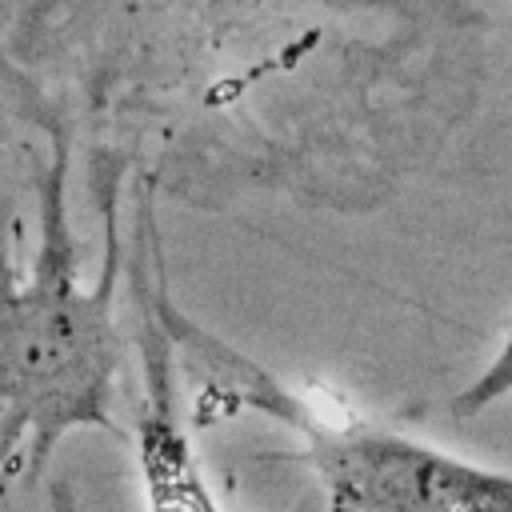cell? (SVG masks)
Here are the masks:
<instances>
[{
    "label": "cell",
    "instance_id": "6da1fadb",
    "mask_svg": "<svg viewBox=\"0 0 512 512\" xmlns=\"http://www.w3.org/2000/svg\"><path fill=\"white\" fill-rule=\"evenodd\" d=\"M64 148L40 172V240L24 272L12 268L0 244V424L4 448L32 440V468L72 428L112 424V388L120 372L116 296V232L108 228V260L92 288L80 284L76 240L64 200Z\"/></svg>",
    "mask_w": 512,
    "mask_h": 512
},
{
    "label": "cell",
    "instance_id": "7a4b0ae2",
    "mask_svg": "<svg viewBox=\"0 0 512 512\" xmlns=\"http://www.w3.org/2000/svg\"><path fill=\"white\" fill-rule=\"evenodd\" d=\"M172 340L208 372L204 412L260 408L272 420L304 432V460L324 488V512H512V472H492L456 460L424 440L400 436L368 420H328L316 404L264 376L252 360L224 348L216 336L168 312Z\"/></svg>",
    "mask_w": 512,
    "mask_h": 512
},
{
    "label": "cell",
    "instance_id": "3957f363",
    "mask_svg": "<svg viewBox=\"0 0 512 512\" xmlns=\"http://www.w3.org/2000/svg\"><path fill=\"white\" fill-rule=\"evenodd\" d=\"M504 396H512V328H508V336L500 340L492 364H488L472 384H464V388L452 396L448 412H452L456 420H472V416H480L484 408H492V404L504 400Z\"/></svg>",
    "mask_w": 512,
    "mask_h": 512
},
{
    "label": "cell",
    "instance_id": "277c9868",
    "mask_svg": "<svg viewBox=\"0 0 512 512\" xmlns=\"http://www.w3.org/2000/svg\"><path fill=\"white\" fill-rule=\"evenodd\" d=\"M48 512H80V504H76L68 480H56V484H52V492H48Z\"/></svg>",
    "mask_w": 512,
    "mask_h": 512
},
{
    "label": "cell",
    "instance_id": "5b68a950",
    "mask_svg": "<svg viewBox=\"0 0 512 512\" xmlns=\"http://www.w3.org/2000/svg\"><path fill=\"white\" fill-rule=\"evenodd\" d=\"M212 4H240V0H212Z\"/></svg>",
    "mask_w": 512,
    "mask_h": 512
}]
</instances>
